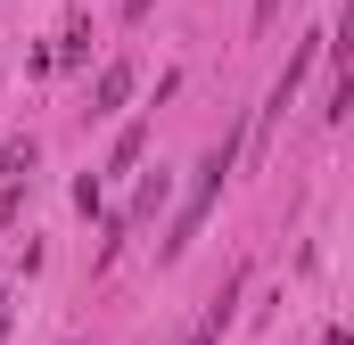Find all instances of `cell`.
Here are the masks:
<instances>
[{
    "label": "cell",
    "instance_id": "obj_1",
    "mask_svg": "<svg viewBox=\"0 0 354 345\" xmlns=\"http://www.w3.org/2000/svg\"><path fill=\"white\" fill-rule=\"evenodd\" d=\"M231 165H239V124L198 157V172H189V189H181V206H174V230H165V263L189 255V239L206 230V214H214V197H223V181H231Z\"/></svg>",
    "mask_w": 354,
    "mask_h": 345
},
{
    "label": "cell",
    "instance_id": "obj_2",
    "mask_svg": "<svg viewBox=\"0 0 354 345\" xmlns=\"http://www.w3.org/2000/svg\"><path fill=\"white\" fill-rule=\"evenodd\" d=\"M132 90H140V66H132V58H107V66H99V83H91V115L132 107Z\"/></svg>",
    "mask_w": 354,
    "mask_h": 345
},
{
    "label": "cell",
    "instance_id": "obj_3",
    "mask_svg": "<svg viewBox=\"0 0 354 345\" xmlns=\"http://www.w3.org/2000/svg\"><path fill=\"white\" fill-rule=\"evenodd\" d=\"M165 206H174V172H140V189H132V206H124L115 222H124V230H140V222H157Z\"/></svg>",
    "mask_w": 354,
    "mask_h": 345
},
{
    "label": "cell",
    "instance_id": "obj_4",
    "mask_svg": "<svg viewBox=\"0 0 354 345\" xmlns=\"http://www.w3.org/2000/svg\"><path fill=\"white\" fill-rule=\"evenodd\" d=\"M157 115V107H149ZM149 115H132L124 132H115V148H107V172H140V157H149Z\"/></svg>",
    "mask_w": 354,
    "mask_h": 345
},
{
    "label": "cell",
    "instance_id": "obj_5",
    "mask_svg": "<svg viewBox=\"0 0 354 345\" xmlns=\"http://www.w3.org/2000/svg\"><path fill=\"white\" fill-rule=\"evenodd\" d=\"M83 58H91V33H83V17H75V25L58 33V50H50V66H83Z\"/></svg>",
    "mask_w": 354,
    "mask_h": 345
},
{
    "label": "cell",
    "instance_id": "obj_6",
    "mask_svg": "<svg viewBox=\"0 0 354 345\" xmlns=\"http://www.w3.org/2000/svg\"><path fill=\"white\" fill-rule=\"evenodd\" d=\"M17 214H25V181H0V230H8Z\"/></svg>",
    "mask_w": 354,
    "mask_h": 345
},
{
    "label": "cell",
    "instance_id": "obj_7",
    "mask_svg": "<svg viewBox=\"0 0 354 345\" xmlns=\"http://www.w3.org/2000/svg\"><path fill=\"white\" fill-rule=\"evenodd\" d=\"M272 17H280V0H256V25H272Z\"/></svg>",
    "mask_w": 354,
    "mask_h": 345
},
{
    "label": "cell",
    "instance_id": "obj_8",
    "mask_svg": "<svg viewBox=\"0 0 354 345\" xmlns=\"http://www.w3.org/2000/svg\"><path fill=\"white\" fill-rule=\"evenodd\" d=\"M0 337H8V296H0Z\"/></svg>",
    "mask_w": 354,
    "mask_h": 345
}]
</instances>
